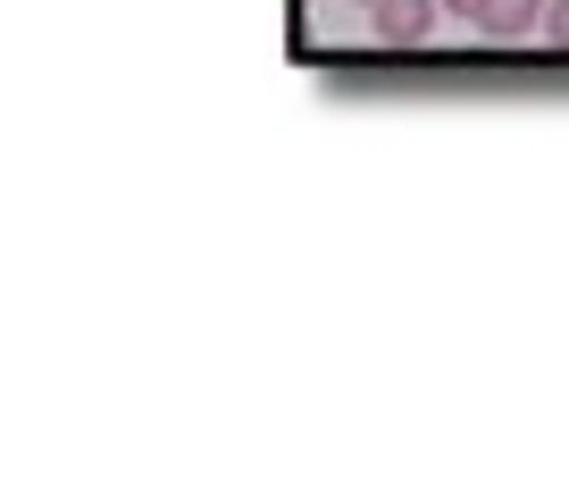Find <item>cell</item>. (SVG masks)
<instances>
[{
  "label": "cell",
  "mask_w": 569,
  "mask_h": 493,
  "mask_svg": "<svg viewBox=\"0 0 569 493\" xmlns=\"http://www.w3.org/2000/svg\"><path fill=\"white\" fill-rule=\"evenodd\" d=\"M436 9H445V0H377V9H369V34L377 42H386V51H410V42H427V34H436Z\"/></svg>",
  "instance_id": "1"
},
{
  "label": "cell",
  "mask_w": 569,
  "mask_h": 493,
  "mask_svg": "<svg viewBox=\"0 0 569 493\" xmlns=\"http://www.w3.org/2000/svg\"><path fill=\"white\" fill-rule=\"evenodd\" d=\"M478 34H486V42H528V34H545V0H486Z\"/></svg>",
  "instance_id": "2"
},
{
  "label": "cell",
  "mask_w": 569,
  "mask_h": 493,
  "mask_svg": "<svg viewBox=\"0 0 569 493\" xmlns=\"http://www.w3.org/2000/svg\"><path fill=\"white\" fill-rule=\"evenodd\" d=\"M545 34H552V42L569 51V0H545Z\"/></svg>",
  "instance_id": "3"
},
{
  "label": "cell",
  "mask_w": 569,
  "mask_h": 493,
  "mask_svg": "<svg viewBox=\"0 0 569 493\" xmlns=\"http://www.w3.org/2000/svg\"><path fill=\"white\" fill-rule=\"evenodd\" d=\"M445 9H452V18H469V26L486 18V0H445Z\"/></svg>",
  "instance_id": "4"
},
{
  "label": "cell",
  "mask_w": 569,
  "mask_h": 493,
  "mask_svg": "<svg viewBox=\"0 0 569 493\" xmlns=\"http://www.w3.org/2000/svg\"><path fill=\"white\" fill-rule=\"evenodd\" d=\"M360 9H377V0H360Z\"/></svg>",
  "instance_id": "5"
}]
</instances>
